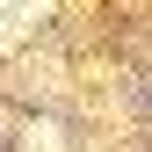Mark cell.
<instances>
[{"label":"cell","mask_w":152,"mask_h":152,"mask_svg":"<svg viewBox=\"0 0 152 152\" xmlns=\"http://www.w3.org/2000/svg\"><path fill=\"white\" fill-rule=\"evenodd\" d=\"M36 22H44V0H0V44L7 36H29Z\"/></svg>","instance_id":"cell-1"}]
</instances>
